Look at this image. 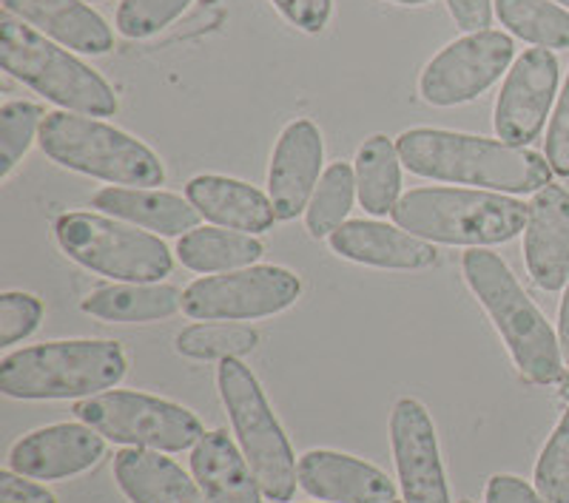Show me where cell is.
<instances>
[{"mask_svg":"<svg viewBox=\"0 0 569 503\" xmlns=\"http://www.w3.org/2000/svg\"><path fill=\"white\" fill-rule=\"evenodd\" d=\"M396 149L410 174L496 194H538L552 180L550 162L538 151L459 131L410 129L396 140Z\"/></svg>","mask_w":569,"mask_h":503,"instance_id":"6da1fadb","label":"cell"},{"mask_svg":"<svg viewBox=\"0 0 569 503\" xmlns=\"http://www.w3.org/2000/svg\"><path fill=\"white\" fill-rule=\"evenodd\" d=\"M60 251L80 268L117 282L151 284L171 273L174 259L160 237L100 213H63L54 222Z\"/></svg>","mask_w":569,"mask_h":503,"instance_id":"ba28073f","label":"cell"},{"mask_svg":"<svg viewBox=\"0 0 569 503\" xmlns=\"http://www.w3.org/2000/svg\"><path fill=\"white\" fill-rule=\"evenodd\" d=\"M390 444L405 503H450L436 426L421 401H396L390 415Z\"/></svg>","mask_w":569,"mask_h":503,"instance_id":"4fadbf2b","label":"cell"},{"mask_svg":"<svg viewBox=\"0 0 569 503\" xmlns=\"http://www.w3.org/2000/svg\"><path fill=\"white\" fill-rule=\"evenodd\" d=\"M43 120V109L29 100H12L0 109V180H7L23 154L32 149Z\"/></svg>","mask_w":569,"mask_h":503,"instance_id":"f546056e","label":"cell"},{"mask_svg":"<svg viewBox=\"0 0 569 503\" xmlns=\"http://www.w3.org/2000/svg\"><path fill=\"white\" fill-rule=\"evenodd\" d=\"M114 477L131 503H208L194 477L154 450L117 452Z\"/></svg>","mask_w":569,"mask_h":503,"instance_id":"44dd1931","label":"cell"},{"mask_svg":"<svg viewBox=\"0 0 569 503\" xmlns=\"http://www.w3.org/2000/svg\"><path fill=\"white\" fill-rule=\"evenodd\" d=\"M356 191L359 202L373 217L393 213L401 191V157L393 140L373 134L356 151Z\"/></svg>","mask_w":569,"mask_h":503,"instance_id":"484cf974","label":"cell"},{"mask_svg":"<svg viewBox=\"0 0 569 503\" xmlns=\"http://www.w3.org/2000/svg\"><path fill=\"white\" fill-rule=\"evenodd\" d=\"M40 149L58 165L123 188H157L166 180L160 157L137 137L74 111H49Z\"/></svg>","mask_w":569,"mask_h":503,"instance_id":"8992f818","label":"cell"},{"mask_svg":"<svg viewBox=\"0 0 569 503\" xmlns=\"http://www.w3.org/2000/svg\"><path fill=\"white\" fill-rule=\"evenodd\" d=\"M106 455V439L89 424H52L14 441L9 450V470L38 481H63L89 472Z\"/></svg>","mask_w":569,"mask_h":503,"instance_id":"5bb4252c","label":"cell"},{"mask_svg":"<svg viewBox=\"0 0 569 503\" xmlns=\"http://www.w3.org/2000/svg\"><path fill=\"white\" fill-rule=\"evenodd\" d=\"M78 421L114 444L154 452H182L200 444L202 421L188 406L134 390H109L74 404Z\"/></svg>","mask_w":569,"mask_h":503,"instance_id":"9c48e42d","label":"cell"},{"mask_svg":"<svg viewBox=\"0 0 569 503\" xmlns=\"http://www.w3.org/2000/svg\"><path fill=\"white\" fill-rule=\"evenodd\" d=\"M191 475L208 503H262L257 475L226 430L202 435L191 452Z\"/></svg>","mask_w":569,"mask_h":503,"instance_id":"7402d4cb","label":"cell"},{"mask_svg":"<svg viewBox=\"0 0 569 503\" xmlns=\"http://www.w3.org/2000/svg\"><path fill=\"white\" fill-rule=\"evenodd\" d=\"M450 18L467 34L487 32L492 23V0H447Z\"/></svg>","mask_w":569,"mask_h":503,"instance_id":"74e56055","label":"cell"},{"mask_svg":"<svg viewBox=\"0 0 569 503\" xmlns=\"http://www.w3.org/2000/svg\"><path fill=\"white\" fill-rule=\"evenodd\" d=\"M393 503H399V501H393ZM401 503H405V501H401Z\"/></svg>","mask_w":569,"mask_h":503,"instance_id":"ee69618b","label":"cell"},{"mask_svg":"<svg viewBox=\"0 0 569 503\" xmlns=\"http://www.w3.org/2000/svg\"><path fill=\"white\" fill-rule=\"evenodd\" d=\"M527 208V271L541 291L556 293L569 282V194L550 182Z\"/></svg>","mask_w":569,"mask_h":503,"instance_id":"2e32d148","label":"cell"},{"mask_svg":"<svg viewBox=\"0 0 569 503\" xmlns=\"http://www.w3.org/2000/svg\"><path fill=\"white\" fill-rule=\"evenodd\" d=\"M266 253L262 242L251 233L228 231V228H194L177 242V256L188 271L228 273L251 268Z\"/></svg>","mask_w":569,"mask_h":503,"instance_id":"d4e9b609","label":"cell"},{"mask_svg":"<svg viewBox=\"0 0 569 503\" xmlns=\"http://www.w3.org/2000/svg\"><path fill=\"white\" fill-rule=\"evenodd\" d=\"M271 3L284 14L288 23L308 34L322 32L333 12V0H271Z\"/></svg>","mask_w":569,"mask_h":503,"instance_id":"e575fe53","label":"cell"},{"mask_svg":"<svg viewBox=\"0 0 569 503\" xmlns=\"http://www.w3.org/2000/svg\"><path fill=\"white\" fill-rule=\"evenodd\" d=\"M516 46L505 32H476L445 46L419 78L425 103L450 109L481 98L512 63Z\"/></svg>","mask_w":569,"mask_h":503,"instance_id":"8fae6325","label":"cell"},{"mask_svg":"<svg viewBox=\"0 0 569 503\" xmlns=\"http://www.w3.org/2000/svg\"><path fill=\"white\" fill-rule=\"evenodd\" d=\"M40 319H43V302L34 293H0V348L23 342L40 328Z\"/></svg>","mask_w":569,"mask_h":503,"instance_id":"d6a6232c","label":"cell"},{"mask_svg":"<svg viewBox=\"0 0 569 503\" xmlns=\"http://www.w3.org/2000/svg\"><path fill=\"white\" fill-rule=\"evenodd\" d=\"M527 213L525 202L496 191L419 188L401 197L390 217L425 242L487 248L516 239L527 228Z\"/></svg>","mask_w":569,"mask_h":503,"instance_id":"277c9868","label":"cell"},{"mask_svg":"<svg viewBox=\"0 0 569 503\" xmlns=\"http://www.w3.org/2000/svg\"><path fill=\"white\" fill-rule=\"evenodd\" d=\"M80 308L100 322H160L182 310V293L174 284L123 282L91 291Z\"/></svg>","mask_w":569,"mask_h":503,"instance_id":"cb8c5ba5","label":"cell"},{"mask_svg":"<svg viewBox=\"0 0 569 503\" xmlns=\"http://www.w3.org/2000/svg\"><path fill=\"white\" fill-rule=\"evenodd\" d=\"M91 205L160 237H186L200 225L202 217L188 200L157 188H103L91 197Z\"/></svg>","mask_w":569,"mask_h":503,"instance_id":"603a6c76","label":"cell"},{"mask_svg":"<svg viewBox=\"0 0 569 503\" xmlns=\"http://www.w3.org/2000/svg\"><path fill=\"white\" fill-rule=\"evenodd\" d=\"M194 0H123L117 9V29L123 38L142 40L162 32Z\"/></svg>","mask_w":569,"mask_h":503,"instance_id":"1f68e13d","label":"cell"},{"mask_svg":"<svg viewBox=\"0 0 569 503\" xmlns=\"http://www.w3.org/2000/svg\"><path fill=\"white\" fill-rule=\"evenodd\" d=\"M217 388L262 495L273 503H288L299 486L297 459L257 375L240 359H226L217 368Z\"/></svg>","mask_w":569,"mask_h":503,"instance_id":"52a82bcc","label":"cell"},{"mask_svg":"<svg viewBox=\"0 0 569 503\" xmlns=\"http://www.w3.org/2000/svg\"><path fill=\"white\" fill-rule=\"evenodd\" d=\"M302 296L293 271L251 265L191 282L182 291V313L197 322H248L282 313Z\"/></svg>","mask_w":569,"mask_h":503,"instance_id":"30bf717a","label":"cell"},{"mask_svg":"<svg viewBox=\"0 0 569 503\" xmlns=\"http://www.w3.org/2000/svg\"><path fill=\"white\" fill-rule=\"evenodd\" d=\"M536 490L547 503H569V406L536 464Z\"/></svg>","mask_w":569,"mask_h":503,"instance_id":"4dcf8cb0","label":"cell"},{"mask_svg":"<svg viewBox=\"0 0 569 503\" xmlns=\"http://www.w3.org/2000/svg\"><path fill=\"white\" fill-rule=\"evenodd\" d=\"M556 3H561V7L569 9V0H556Z\"/></svg>","mask_w":569,"mask_h":503,"instance_id":"60d3db41","label":"cell"},{"mask_svg":"<svg viewBox=\"0 0 569 503\" xmlns=\"http://www.w3.org/2000/svg\"><path fill=\"white\" fill-rule=\"evenodd\" d=\"M393 3H401V7H425L430 0H393Z\"/></svg>","mask_w":569,"mask_h":503,"instance_id":"ab89813d","label":"cell"},{"mask_svg":"<svg viewBox=\"0 0 569 503\" xmlns=\"http://www.w3.org/2000/svg\"><path fill=\"white\" fill-rule=\"evenodd\" d=\"M186 200L213 225L240 233H262L277 222L271 197L242 180L200 174L186 185Z\"/></svg>","mask_w":569,"mask_h":503,"instance_id":"d6986e66","label":"cell"},{"mask_svg":"<svg viewBox=\"0 0 569 503\" xmlns=\"http://www.w3.org/2000/svg\"><path fill=\"white\" fill-rule=\"evenodd\" d=\"M459 503H472V501H467V497H465V501H459Z\"/></svg>","mask_w":569,"mask_h":503,"instance_id":"7bdbcfd3","label":"cell"},{"mask_svg":"<svg viewBox=\"0 0 569 503\" xmlns=\"http://www.w3.org/2000/svg\"><path fill=\"white\" fill-rule=\"evenodd\" d=\"M322 160L325 145L317 123L302 117L284 125L268 168V197L279 222H291L308 211V202L322 180Z\"/></svg>","mask_w":569,"mask_h":503,"instance_id":"9a60e30c","label":"cell"},{"mask_svg":"<svg viewBox=\"0 0 569 503\" xmlns=\"http://www.w3.org/2000/svg\"><path fill=\"white\" fill-rule=\"evenodd\" d=\"M0 66L60 109L86 117L117 114L114 91L98 71L12 12L0 14Z\"/></svg>","mask_w":569,"mask_h":503,"instance_id":"5b68a950","label":"cell"},{"mask_svg":"<svg viewBox=\"0 0 569 503\" xmlns=\"http://www.w3.org/2000/svg\"><path fill=\"white\" fill-rule=\"evenodd\" d=\"M83 3H98V0H83Z\"/></svg>","mask_w":569,"mask_h":503,"instance_id":"b9f144b4","label":"cell"},{"mask_svg":"<svg viewBox=\"0 0 569 503\" xmlns=\"http://www.w3.org/2000/svg\"><path fill=\"white\" fill-rule=\"evenodd\" d=\"M547 162H550L552 174L569 177V74L561 98H558L550 131H547Z\"/></svg>","mask_w":569,"mask_h":503,"instance_id":"836d02e7","label":"cell"},{"mask_svg":"<svg viewBox=\"0 0 569 503\" xmlns=\"http://www.w3.org/2000/svg\"><path fill=\"white\" fill-rule=\"evenodd\" d=\"M328 239L330 251L356 265L382 268V271H425L439 262V251L430 242L382 222L350 220Z\"/></svg>","mask_w":569,"mask_h":503,"instance_id":"ac0fdd59","label":"cell"},{"mask_svg":"<svg viewBox=\"0 0 569 503\" xmlns=\"http://www.w3.org/2000/svg\"><path fill=\"white\" fill-rule=\"evenodd\" d=\"M126 370V350L109 339L32 344L0 359V393L20 401H80L109 393Z\"/></svg>","mask_w":569,"mask_h":503,"instance_id":"7a4b0ae2","label":"cell"},{"mask_svg":"<svg viewBox=\"0 0 569 503\" xmlns=\"http://www.w3.org/2000/svg\"><path fill=\"white\" fill-rule=\"evenodd\" d=\"M498 20L538 49H569V12L550 0H492Z\"/></svg>","mask_w":569,"mask_h":503,"instance_id":"4316f807","label":"cell"},{"mask_svg":"<svg viewBox=\"0 0 569 503\" xmlns=\"http://www.w3.org/2000/svg\"><path fill=\"white\" fill-rule=\"evenodd\" d=\"M485 503H547L518 475H492L487 481Z\"/></svg>","mask_w":569,"mask_h":503,"instance_id":"8d00e7d4","label":"cell"},{"mask_svg":"<svg viewBox=\"0 0 569 503\" xmlns=\"http://www.w3.org/2000/svg\"><path fill=\"white\" fill-rule=\"evenodd\" d=\"M558 91V60L550 49H530L512 63L496 100L492 129L510 145L538 140Z\"/></svg>","mask_w":569,"mask_h":503,"instance_id":"7c38bea8","label":"cell"},{"mask_svg":"<svg viewBox=\"0 0 569 503\" xmlns=\"http://www.w3.org/2000/svg\"><path fill=\"white\" fill-rule=\"evenodd\" d=\"M297 475L299 486L325 503H393L399 495L379 466L333 450L305 452Z\"/></svg>","mask_w":569,"mask_h":503,"instance_id":"e0dca14e","label":"cell"},{"mask_svg":"<svg viewBox=\"0 0 569 503\" xmlns=\"http://www.w3.org/2000/svg\"><path fill=\"white\" fill-rule=\"evenodd\" d=\"M3 12H12L46 38L83 54H106L114 46V34L98 12L83 0H3Z\"/></svg>","mask_w":569,"mask_h":503,"instance_id":"ffe728a7","label":"cell"},{"mask_svg":"<svg viewBox=\"0 0 569 503\" xmlns=\"http://www.w3.org/2000/svg\"><path fill=\"white\" fill-rule=\"evenodd\" d=\"M259 344L257 330L246 324L220 322V324H191L177 335V353L197 362H226V359H240L251 353Z\"/></svg>","mask_w":569,"mask_h":503,"instance_id":"f1b7e54d","label":"cell"},{"mask_svg":"<svg viewBox=\"0 0 569 503\" xmlns=\"http://www.w3.org/2000/svg\"><path fill=\"white\" fill-rule=\"evenodd\" d=\"M0 503H58L52 490L14 470H0Z\"/></svg>","mask_w":569,"mask_h":503,"instance_id":"d590c367","label":"cell"},{"mask_svg":"<svg viewBox=\"0 0 569 503\" xmlns=\"http://www.w3.org/2000/svg\"><path fill=\"white\" fill-rule=\"evenodd\" d=\"M356 191V171L348 162H333L319 180L313 191L308 211H305V225L313 239H325L337 228L345 225V217L350 213Z\"/></svg>","mask_w":569,"mask_h":503,"instance_id":"83f0119b","label":"cell"},{"mask_svg":"<svg viewBox=\"0 0 569 503\" xmlns=\"http://www.w3.org/2000/svg\"><path fill=\"white\" fill-rule=\"evenodd\" d=\"M461 271H465L472 296L479 299L505 339L518 373L541 388L558 384L567 370L561 344L541 310L532 304L510 268L501 262V256L485 248H470L461 256Z\"/></svg>","mask_w":569,"mask_h":503,"instance_id":"3957f363","label":"cell"},{"mask_svg":"<svg viewBox=\"0 0 569 503\" xmlns=\"http://www.w3.org/2000/svg\"><path fill=\"white\" fill-rule=\"evenodd\" d=\"M558 344H561L563 364H567L569 370V284H567V291H563L561 310H558Z\"/></svg>","mask_w":569,"mask_h":503,"instance_id":"f35d334b","label":"cell"}]
</instances>
